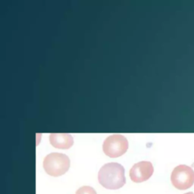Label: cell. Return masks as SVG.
<instances>
[{
	"label": "cell",
	"instance_id": "1",
	"mask_svg": "<svg viewBox=\"0 0 194 194\" xmlns=\"http://www.w3.org/2000/svg\"><path fill=\"white\" fill-rule=\"evenodd\" d=\"M98 180L106 189L117 190L125 184V169L117 162H110L104 165L98 174Z\"/></svg>",
	"mask_w": 194,
	"mask_h": 194
},
{
	"label": "cell",
	"instance_id": "6",
	"mask_svg": "<svg viewBox=\"0 0 194 194\" xmlns=\"http://www.w3.org/2000/svg\"><path fill=\"white\" fill-rule=\"evenodd\" d=\"M49 141L53 147L58 149H69L74 144L73 136L69 134L53 133L49 136Z\"/></svg>",
	"mask_w": 194,
	"mask_h": 194
},
{
	"label": "cell",
	"instance_id": "4",
	"mask_svg": "<svg viewBox=\"0 0 194 194\" xmlns=\"http://www.w3.org/2000/svg\"><path fill=\"white\" fill-rule=\"evenodd\" d=\"M171 180L177 189H188L194 184V170L186 165L177 166L171 173Z\"/></svg>",
	"mask_w": 194,
	"mask_h": 194
},
{
	"label": "cell",
	"instance_id": "7",
	"mask_svg": "<svg viewBox=\"0 0 194 194\" xmlns=\"http://www.w3.org/2000/svg\"><path fill=\"white\" fill-rule=\"evenodd\" d=\"M75 194H97V192L92 186H83L77 190Z\"/></svg>",
	"mask_w": 194,
	"mask_h": 194
},
{
	"label": "cell",
	"instance_id": "5",
	"mask_svg": "<svg viewBox=\"0 0 194 194\" xmlns=\"http://www.w3.org/2000/svg\"><path fill=\"white\" fill-rule=\"evenodd\" d=\"M154 168L150 162L142 161L136 163L130 170V177L132 181L135 183L143 182L150 178Z\"/></svg>",
	"mask_w": 194,
	"mask_h": 194
},
{
	"label": "cell",
	"instance_id": "2",
	"mask_svg": "<svg viewBox=\"0 0 194 194\" xmlns=\"http://www.w3.org/2000/svg\"><path fill=\"white\" fill-rule=\"evenodd\" d=\"M43 168L50 176H61L69 169L70 159L67 155L63 153L52 152L44 158Z\"/></svg>",
	"mask_w": 194,
	"mask_h": 194
},
{
	"label": "cell",
	"instance_id": "3",
	"mask_svg": "<svg viewBox=\"0 0 194 194\" xmlns=\"http://www.w3.org/2000/svg\"><path fill=\"white\" fill-rule=\"evenodd\" d=\"M128 141L121 134H112L105 140L103 145V152L110 158H117L127 152Z\"/></svg>",
	"mask_w": 194,
	"mask_h": 194
},
{
	"label": "cell",
	"instance_id": "8",
	"mask_svg": "<svg viewBox=\"0 0 194 194\" xmlns=\"http://www.w3.org/2000/svg\"><path fill=\"white\" fill-rule=\"evenodd\" d=\"M184 194H194V193H193V192H187V193H186Z\"/></svg>",
	"mask_w": 194,
	"mask_h": 194
}]
</instances>
